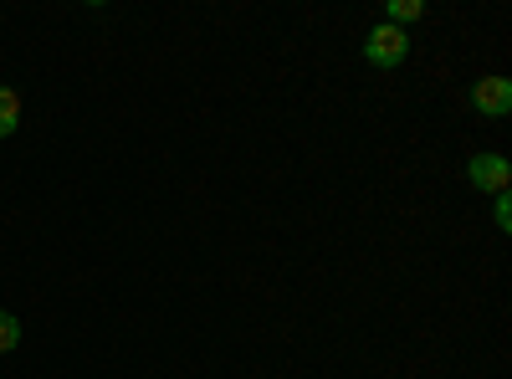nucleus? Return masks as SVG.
<instances>
[{
  "label": "nucleus",
  "instance_id": "f257e3e1",
  "mask_svg": "<svg viewBox=\"0 0 512 379\" xmlns=\"http://www.w3.org/2000/svg\"><path fill=\"white\" fill-rule=\"evenodd\" d=\"M364 57H369L374 67H400V62L410 57V36H405L400 26H390V21H379V26L364 36Z\"/></svg>",
  "mask_w": 512,
  "mask_h": 379
},
{
  "label": "nucleus",
  "instance_id": "20e7f679",
  "mask_svg": "<svg viewBox=\"0 0 512 379\" xmlns=\"http://www.w3.org/2000/svg\"><path fill=\"white\" fill-rule=\"evenodd\" d=\"M21 129V93L0 88V139H11Z\"/></svg>",
  "mask_w": 512,
  "mask_h": 379
},
{
  "label": "nucleus",
  "instance_id": "423d86ee",
  "mask_svg": "<svg viewBox=\"0 0 512 379\" xmlns=\"http://www.w3.org/2000/svg\"><path fill=\"white\" fill-rule=\"evenodd\" d=\"M16 344H21V323H16V313L0 308V354H11Z\"/></svg>",
  "mask_w": 512,
  "mask_h": 379
},
{
  "label": "nucleus",
  "instance_id": "f03ea898",
  "mask_svg": "<svg viewBox=\"0 0 512 379\" xmlns=\"http://www.w3.org/2000/svg\"><path fill=\"white\" fill-rule=\"evenodd\" d=\"M466 175H472L477 190H492V195H507V180H512V164L502 154H477L466 164Z\"/></svg>",
  "mask_w": 512,
  "mask_h": 379
},
{
  "label": "nucleus",
  "instance_id": "0eeeda50",
  "mask_svg": "<svg viewBox=\"0 0 512 379\" xmlns=\"http://www.w3.org/2000/svg\"><path fill=\"white\" fill-rule=\"evenodd\" d=\"M497 226L512 231V200H507V195H497Z\"/></svg>",
  "mask_w": 512,
  "mask_h": 379
},
{
  "label": "nucleus",
  "instance_id": "39448f33",
  "mask_svg": "<svg viewBox=\"0 0 512 379\" xmlns=\"http://www.w3.org/2000/svg\"><path fill=\"white\" fill-rule=\"evenodd\" d=\"M415 16H425L420 0H390V11H384V21L400 26V31H405V21H415Z\"/></svg>",
  "mask_w": 512,
  "mask_h": 379
},
{
  "label": "nucleus",
  "instance_id": "7ed1b4c3",
  "mask_svg": "<svg viewBox=\"0 0 512 379\" xmlns=\"http://www.w3.org/2000/svg\"><path fill=\"white\" fill-rule=\"evenodd\" d=\"M472 103H477V113H487V118H507V113H512V82H507V77H482L477 88H472Z\"/></svg>",
  "mask_w": 512,
  "mask_h": 379
}]
</instances>
